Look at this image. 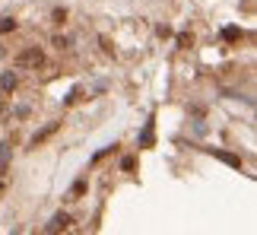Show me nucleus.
<instances>
[{
    "label": "nucleus",
    "mask_w": 257,
    "mask_h": 235,
    "mask_svg": "<svg viewBox=\"0 0 257 235\" xmlns=\"http://www.w3.org/2000/svg\"><path fill=\"white\" fill-rule=\"evenodd\" d=\"M16 67H19V70H38V67H45V51L38 48V45L19 51V54H16Z\"/></svg>",
    "instance_id": "obj_1"
},
{
    "label": "nucleus",
    "mask_w": 257,
    "mask_h": 235,
    "mask_svg": "<svg viewBox=\"0 0 257 235\" xmlns=\"http://www.w3.org/2000/svg\"><path fill=\"white\" fill-rule=\"evenodd\" d=\"M67 19V10H54V23H64Z\"/></svg>",
    "instance_id": "obj_14"
},
{
    "label": "nucleus",
    "mask_w": 257,
    "mask_h": 235,
    "mask_svg": "<svg viewBox=\"0 0 257 235\" xmlns=\"http://www.w3.org/2000/svg\"><path fill=\"white\" fill-rule=\"evenodd\" d=\"M57 131H60V121H51V124L45 127V131H38L35 137H32V146H42L45 140H48V137H54V133H57Z\"/></svg>",
    "instance_id": "obj_3"
},
{
    "label": "nucleus",
    "mask_w": 257,
    "mask_h": 235,
    "mask_svg": "<svg viewBox=\"0 0 257 235\" xmlns=\"http://www.w3.org/2000/svg\"><path fill=\"white\" fill-rule=\"evenodd\" d=\"M6 57V48H3V45H0V60H3Z\"/></svg>",
    "instance_id": "obj_15"
},
{
    "label": "nucleus",
    "mask_w": 257,
    "mask_h": 235,
    "mask_svg": "<svg viewBox=\"0 0 257 235\" xmlns=\"http://www.w3.org/2000/svg\"><path fill=\"white\" fill-rule=\"evenodd\" d=\"M54 48L67 51V48H70V38H64V35H54Z\"/></svg>",
    "instance_id": "obj_9"
},
{
    "label": "nucleus",
    "mask_w": 257,
    "mask_h": 235,
    "mask_svg": "<svg viewBox=\"0 0 257 235\" xmlns=\"http://www.w3.org/2000/svg\"><path fill=\"white\" fill-rule=\"evenodd\" d=\"M13 29H16V19H10V16L0 19V35H6V32H13Z\"/></svg>",
    "instance_id": "obj_7"
},
{
    "label": "nucleus",
    "mask_w": 257,
    "mask_h": 235,
    "mask_svg": "<svg viewBox=\"0 0 257 235\" xmlns=\"http://www.w3.org/2000/svg\"><path fill=\"white\" fill-rule=\"evenodd\" d=\"M16 86H19V77L13 70H6L3 77H0V89H3V96H10V92H16Z\"/></svg>",
    "instance_id": "obj_4"
},
{
    "label": "nucleus",
    "mask_w": 257,
    "mask_h": 235,
    "mask_svg": "<svg viewBox=\"0 0 257 235\" xmlns=\"http://www.w3.org/2000/svg\"><path fill=\"white\" fill-rule=\"evenodd\" d=\"M0 111H6V102H3V99H0Z\"/></svg>",
    "instance_id": "obj_16"
},
{
    "label": "nucleus",
    "mask_w": 257,
    "mask_h": 235,
    "mask_svg": "<svg viewBox=\"0 0 257 235\" xmlns=\"http://www.w3.org/2000/svg\"><path fill=\"white\" fill-rule=\"evenodd\" d=\"M121 169H124V172H133V159L124 156V159H121Z\"/></svg>",
    "instance_id": "obj_12"
},
{
    "label": "nucleus",
    "mask_w": 257,
    "mask_h": 235,
    "mask_svg": "<svg viewBox=\"0 0 257 235\" xmlns=\"http://www.w3.org/2000/svg\"><path fill=\"white\" fill-rule=\"evenodd\" d=\"M206 153H209V156H216V159H222V162L232 165V169H238V165H241V159L232 156V153H222V150H206Z\"/></svg>",
    "instance_id": "obj_5"
},
{
    "label": "nucleus",
    "mask_w": 257,
    "mask_h": 235,
    "mask_svg": "<svg viewBox=\"0 0 257 235\" xmlns=\"http://www.w3.org/2000/svg\"><path fill=\"white\" fill-rule=\"evenodd\" d=\"M222 38H226V42H238V38H241V29H235V26H226V29H222Z\"/></svg>",
    "instance_id": "obj_6"
},
{
    "label": "nucleus",
    "mask_w": 257,
    "mask_h": 235,
    "mask_svg": "<svg viewBox=\"0 0 257 235\" xmlns=\"http://www.w3.org/2000/svg\"><path fill=\"white\" fill-rule=\"evenodd\" d=\"M86 191V181H77V184H73V191H70V197L67 200H79V194Z\"/></svg>",
    "instance_id": "obj_8"
},
{
    "label": "nucleus",
    "mask_w": 257,
    "mask_h": 235,
    "mask_svg": "<svg viewBox=\"0 0 257 235\" xmlns=\"http://www.w3.org/2000/svg\"><path fill=\"white\" fill-rule=\"evenodd\" d=\"M70 226H73L70 213H54V216H51V223L45 226V232H60V229H70Z\"/></svg>",
    "instance_id": "obj_2"
},
{
    "label": "nucleus",
    "mask_w": 257,
    "mask_h": 235,
    "mask_svg": "<svg viewBox=\"0 0 257 235\" xmlns=\"http://www.w3.org/2000/svg\"><path fill=\"white\" fill-rule=\"evenodd\" d=\"M191 42H194V38L187 35V32H181V35H178V45H181V48H191Z\"/></svg>",
    "instance_id": "obj_11"
},
{
    "label": "nucleus",
    "mask_w": 257,
    "mask_h": 235,
    "mask_svg": "<svg viewBox=\"0 0 257 235\" xmlns=\"http://www.w3.org/2000/svg\"><path fill=\"white\" fill-rule=\"evenodd\" d=\"M0 159H3V162L10 159V146H6V143H0Z\"/></svg>",
    "instance_id": "obj_13"
},
{
    "label": "nucleus",
    "mask_w": 257,
    "mask_h": 235,
    "mask_svg": "<svg viewBox=\"0 0 257 235\" xmlns=\"http://www.w3.org/2000/svg\"><path fill=\"white\" fill-rule=\"evenodd\" d=\"M140 140H143V146L153 143V124H146V131H143V137H140Z\"/></svg>",
    "instance_id": "obj_10"
}]
</instances>
